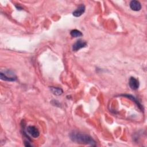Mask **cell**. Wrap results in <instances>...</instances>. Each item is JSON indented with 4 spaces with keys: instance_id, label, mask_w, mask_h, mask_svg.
I'll return each instance as SVG.
<instances>
[{
    "instance_id": "obj_2",
    "label": "cell",
    "mask_w": 147,
    "mask_h": 147,
    "mask_svg": "<svg viewBox=\"0 0 147 147\" xmlns=\"http://www.w3.org/2000/svg\"><path fill=\"white\" fill-rule=\"evenodd\" d=\"M0 77L2 80L8 82H13L17 79V77L15 75L10 71H7L5 73L1 72L0 74Z\"/></svg>"
},
{
    "instance_id": "obj_1",
    "label": "cell",
    "mask_w": 147,
    "mask_h": 147,
    "mask_svg": "<svg viewBox=\"0 0 147 147\" xmlns=\"http://www.w3.org/2000/svg\"><path fill=\"white\" fill-rule=\"evenodd\" d=\"M70 138L72 141L76 143L91 146L96 145V142L95 140L90 136L84 133L74 131L70 134Z\"/></svg>"
},
{
    "instance_id": "obj_9",
    "label": "cell",
    "mask_w": 147,
    "mask_h": 147,
    "mask_svg": "<svg viewBox=\"0 0 147 147\" xmlns=\"http://www.w3.org/2000/svg\"><path fill=\"white\" fill-rule=\"evenodd\" d=\"M50 90L52 94L55 95H60L63 94V90L60 87H51Z\"/></svg>"
},
{
    "instance_id": "obj_3",
    "label": "cell",
    "mask_w": 147,
    "mask_h": 147,
    "mask_svg": "<svg viewBox=\"0 0 147 147\" xmlns=\"http://www.w3.org/2000/svg\"><path fill=\"white\" fill-rule=\"evenodd\" d=\"M26 133L34 138H36L40 136L38 129L34 126H28L26 129Z\"/></svg>"
},
{
    "instance_id": "obj_8",
    "label": "cell",
    "mask_w": 147,
    "mask_h": 147,
    "mask_svg": "<svg viewBox=\"0 0 147 147\" xmlns=\"http://www.w3.org/2000/svg\"><path fill=\"white\" fill-rule=\"evenodd\" d=\"M121 96L126 97V98H129L130 99L133 100L137 104V106L138 107V108H139L141 111H143V110H144V108H143V106H142V105L139 102V101H138L136 98H134V96L131 95H129V94H122V95H121Z\"/></svg>"
},
{
    "instance_id": "obj_4",
    "label": "cell",
    "mask_w": 147,
    "mask_h": 147,
    "mask_svg": "<svg viewBox=\"0 0 147 147\" xmlns=\"http://www.w3.org/2000/svg\"><path fill=\"white\" fill-rule=\"evenodd\" d=\"M87 45V43L86 41L82 40H79L73 44L72 50L74 51H78L79 49L86 47Z\"/></svg>"
},
{
    "instance_id": "obj_7",
    "label": "cell",
    "mask_w": 147,
    "mask_h": 147,
    "mask_svg": "<svg viewBox=\"0 0 147 147\" xmlns=\"http://www.w3.org/2000/svg\"><path fill=\"white\" fill-rule=\"evenodd\" d=\"M130 7L133 11H139L141 9V5L138 1H131L130 3Z\"/></svg>"
},
{
    "instance_id": "obj_6",
    "label": "cell",
    "mask_w": 147,
    "mask_h": 147,
    "mask_svg": "<svg viewBox=\"0 0 147 147\" xmlns=\"http://www.w3.org/2000/svg\"><path fill=\"white\" fill-rule=\"evenodd\" d=\"M85 9H86L85 6L83 4H81L78 7V8L75 10H74L73 11L72 14L74 16L76 17H80L84 13Z\"/></svg>"
},
{
    "instance_id": "obj_5",
    "label": "cell",
    "mask_w": 147,
    "mask_h": 147,
    "mask_svg": "<svg viewBox=\"0 0 147 147\" xmlns=\"http://www.w3.org/2000/svg\"><path fill=\"white\" fill-rule=\"evenodd\" d=\"M129 85L131 89L133 90H136L138 88L140 83L138 79L134 77H130L129 80Z\"/></svg>"
},
{
    "instance_id": "obj_10",
    "label": "cell",
    "mask_w": 147,
    "mask_h": 147,
    "mask_svg": "<svg viewBox=\"0 0 147 147\" xmlns=\"http://www.w3.org/2000/svg\"><path fill=\"white\" fill-rule=\"evenodd\" d=\"M70 34L73 37H81L83 36L82 33L77 29L72 30L70 32Z\"/></svg>"
}]
</instances>
